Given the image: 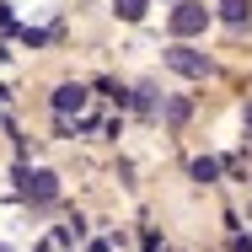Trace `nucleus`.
<instances>
[{
	"label": "nucleus",
	"instance_id": "1",
	"mask_svg": "<svg viewBox=\"0 0 252 252\" xmlns=\"http://www.w3.org/2000/svg\"><path fill=\"white\" fill-rule=\"evenodd\" d=\"M161 59H166V70H177V75H183V81H209V75H215V64H209V54H199V49H188V43H183V38H177V43H172V49L161 54Z\"/></svg>",
	"mask_w": 252,
	"mask_h": 252
},
{
	"label": "nucleus",
	"instance_id": "11",
	"mask_svg": "<svg viewBox=\"0 0 252 252\" xmlns=\"http://www.w3.org/2000/svg\"><path fill=\"white\" fill-rule=\"evenodd\" d=\"M0 252H11V247H0Z\"/></svg>",
	"mask_w": 252,
	"mask_h": 252
},
{
	"label": "nucleus",
	"instance_id": "6",
	"mask_svg": "<svg viewBox=\"0 0 252 252\" xmlns=\"http://www.w3.org/2000/svg\"><path fill=\"white\" fill-rule=\"evenodd\" d=\"M188 172H193L199 183H215V177H220V161H209V156H199V161H193Z\"/></svg>",
	"mask_w": 252,
	"mask_h": 252
},
{
	"label": "nucleus",
	"instance_id": "5",
	"mask_svg": "<svg viewBox=\"0 0 252 252\" xmlns=\"http://www.w3.org/2000/svg\"><path fill=\"white\" fill-rule=\"evenodd\" d=\"M220 22H225V27H247L252 5H247V0H220Z\"/></svg>",
	"mask_w": 252,
	"mask_h": 252
},
{
	"label": "nucleus",
	"instance_id": "10",
	"mask_svg": "<svg viewBox=\"0 0 252 252\" xmlns=\"http://www.w3.org/2000/svg\"><path fill=\"white\" fill-rule=\"evenodd\" d=\"M247 134H252V107H247Z\"/></svg>",
	"mask_w": 252,
	"mask_h": 252
},
{
	"label": "nucleus",
	"instance_id": "4",
	"mask_svg": "<svg viewBox=\"0 0 252 252\" xmlns=\"http://www.w3.org/2000/svg\"><path fill=\"white\" fill-rule=\"evenodd\" d=\"M86 102H92V92H86V86H75V81H70V86H54V113H59V118L86 113Z\"/></svg>",
	"mask_w": 252,
	"mask_h": 252
},
{
	"label": "nucleus",
	"instance_id": "3",
	"mask_svg": "<svg viewBox=\"0 0 252 252\" xmlns=\"http://www.w3.org/2000/svg\"><path fill=\"white\" fill-rule=\"evenodd\" d=\"M209 27V5H193V0H177L172 5V38H193Z\"/></svg>",
	"mask_w": 252,
	"mask_h": 252
},
{
	"label": "nucleus",
	"instance_id": "8",
	"mask_svg": "<svg viewBox=\"0 0 252 252\" xmlns=\"http://www.w3.org/2000/svg\"><path fill=\"white\" fill-rule=\"evenodd\" d=\"M188 113H193V107H188L183 97H177V102H166V124H172V129H177V124H188Z\"/></svg>",
	"mask_w": 252,
	"mask_h": 252
},
{
	"label": "nucleus",
	"instance_id": "9",
	"mask_svg": "<svg viewBox=\"0 0 252 252\" xmlns=\"http://www.w3.org/2000/svg\"><path fill=\"white\" fill-rule=\"evenodd\" d=\"M140 113H156V86H140V97H134Z\"/></svg>",
	"mask_w": 252,
	"mask_h": 252
},
{
	"label": "nucleus",
	"instance_id": "7",
	"mask_svg": "<svg viewBox=\"0 0 252 252\" xmlns=\"http://www.w3.org/2000/svg\"><path fill=\"white\" fill-rule=\"evenodd\" d=\"M113 11H118L124 22H140V16H145V0H113Z\"/></svg>",
	"mask_w": 252,
	"mask_h": 252
},
{
	"label": "nucleus",
	"instance_id": "2",
	"mask_svg": "<svg viewBox=\"0 0 252 252\" xmlns=\"http://www.w3.org/2000/svg\"><path fill=\"white\" fill-rule=\"evenodd\" d=\"M16 188H22V199H32V204H54L59 199V177L43 172V166H38V172L22 166V172H16Z\"/></svg>",
	"mask_w": 252,
	"mask_h": 252
}]
</instances>
